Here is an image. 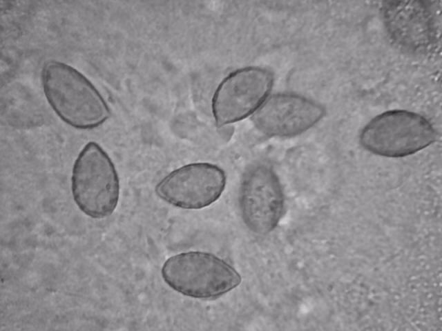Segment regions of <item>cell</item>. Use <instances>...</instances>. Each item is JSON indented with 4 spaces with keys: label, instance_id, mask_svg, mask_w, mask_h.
Segmentation results:
<instances>
[{
    "label": "cell",
    "instance_id": "cell-9",
    "mask_svg": "<svg viewBox=\"0 0 442 331\" xmlns=\"http://www.w3.org/2000/svg\"><path fill=\"white\" fill-rule=\"evenodd\" d=\"M381 14L391 39L404 50L425 52L434 43L435 31L429 8L423 1H387Z\"/></svg>",
    "mask_w": 442,
    "mask_h": 331
},
{
    "label": "cell",
    "instance_id": "cell-1",
    "mask_svg": "<svg viewBox=\"0 0 442 331\" xmlns=\"http://www.w3.org/2000/svg\"><path fill=\"white\" fill-rule=\"evenodd\" d=\"M41 83L52 110L64 122L75 128H96L110 116V109L96 88L66 63L47 62L42 69Z\"/></svg>",
    "mask_w": 442,
    "mask_h": 331
},
{
    "label": "cell",
    "instance_id": "cell-4",
    "mask_svg": "<svg viewBox=\"0 0 442 331\" xmlns=\"http://www.w3.org/2000/svg\"><path fill=\"white\" fill-rule=\"evenodd\" d=\"M164 282L173 290L195 299H215L236 288L240 274L217 256L190 251L173 255L161 270Z\"/></svg>",
    "mask_w": 442,
    "mask_h": 331
},
{
    "label": "cell",
    "instance_id": "cell-5",
    "mask_svg": "<svg viewBox=\"0 0 442 331\" xmlns=\"http://www.w3.org/2000/svg\"><path fill=\"white\" fill-rule=\"evenodd\" d=\"M224 171L209 163H193L166 175L155 186L156 194L182 209L198 210L216 201L226 185Z\"/></svg>",
    "mask_w": 442,
    "mask_h": 331
},
{
    "label": "cell",
    "instance_id": "cell-2",
    "mask_svg": "<svg viewBox=\"0 0 442 331\" xmlns=\"http://www.w3.org/2000/svg\"><path fill=\"white\" fill-rule=\"evenodd\" d=\"M436 138V128L424 116L406 110H391L372 119L361 130L359 141L375 155L401 158L427 148Z\"/></svg>",
    "mask_w": 442,
    "mask_h": 331
},
{
    "label": "cell",
    "instance_id": "cell-8",
    "mask_svg": "<svg viewBox=\"0 0 442 331\" xmlns=\"http://www.w3.org/2000/svg\"><path fill=\"white\" fill-rule=\"evenodd\" d=\"M325 113V108L314 100L295 94H278L258 108L253 121L265 134L293 137L314 126Z\"/></svg>",
    "mask_w": 442,
    "mask_h": 331
},
{
    "label": "cell",
    "instance_id": "cell-6",
    "mask_svg": "<svg viewBox=\"0 0 442 331\" xmlns=\"http://www.w3.org/2000/svg\"><path fill=\"white\" fill-rule=\"evenodd\" d=\"M243 221L253 232L265 234L278 223L284 209L282 185L274 171L258 164L245 172L240 190Z\"/></svg>",
    "mask_w": 442,
    "mask_h": 331
},
{
    "label": "cell",
    "instance_id": "cell-3",
    "mask_svg": "<svg viewBox=\"0 0 442 331\" xmlns=\"http://www.w3.org/2000/svg\"><path fill=\"white\" fill-rule=\"evenodd\" d=\"M73 199L79 210L93 219L110 216L119 197V180L111 159L95 142L88 143L73 165Z\"/></svg>",
    "mask_w": 442,
    "mask_h": 331
},
{
    "label": "cell",
    "instance_id": "cell-7",
    "mask_svg": "<svg viewBox=\"0 0 442 331\" xmlns=\"http://www.w3.org/2000/svg\"><path fill=\"white\" fill-rule=\"evenodd\" d=\"M272 85L271 74L259 68L239 70L218 88L212 103L218 126L240 121L260 106Z\"/></svg>",
    "mask_w": 442,
    "mask_h": 331
}]
</instances>
